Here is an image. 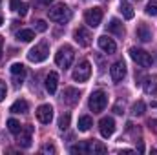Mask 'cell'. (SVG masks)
<instances>
[{
	"label": "cell",
	"instance_id": "obj_1",
	"mask_svg": "<svg viewBox=\"0 0 157 155\" xmlns=\"http://www.w3.org/2000/svg\"><path fill=\"white\" fill-rule=\"evenodd\" d=\"M48 17H49V20H53V22L64 24V22L71 20L73 13H71V9H70L68 6H64V4H57L55 7H51V9L48 11Z\"/></svg>",
	"mask_w": 157,
	"mask_h": 155
},
{
	"label": "cell",
	"instance_id": "obj_2",
	"mask_svg": "<svg viewBox=\"0 0 157 155\" xmlns=\"http://www.w3.org/2000/svg\"><path fill=\"white\" fill-rule=\"evenodd\" d=\"M73 59H75L73 47H71V46H68V44L60 46V47H59V51L55 53V64H57V66H60V68H64V70L71 66Z\"/></svg>",
	"mask_w": 157,
	"mask_h": 155
},
{
	"label": "cell",
	"instance_id": "obj_3",
	"mask_svg": "<svg viewBox=\"0 0 157 155\" xmlns=\"http://www.w3.org/2000/svg\"><path fill=\"white\" fill-rule=\"evenodd\" d=\"M106 104H108V95L104 91H101V89L93 91L91 97H90V100H88V106H90V110L93 113H101L106 108Z\"/></svg>",
	"mask_w": 157,
	"mask_h": 155
},
{
	"label": "cell",
	"instance_id": "obj_4",
	"mask_svg": "<svg viewBox=\"0 0 157 155\" xmlns=\"http://www.w3.org/2000/svg\"><path fill=\"white\" fill-rule=\"evenodd\" d=\"M48 55H49V46H48V42L44 40V42H39L35 47H31L29 49V53H28V59H29V62H42V60H46L48 59Z\"/></svg>",
	"mask_w": 157,
	"mask_h": 155
},
{
	"label": "cell",
	"instance_id": "obj_5",
	"mask_svg": "<svg viewBox=\"0 0 157 155\" xmlns=\"http://www.w3.org/2000/svg\"><path fill=\"white\" fill-rule=\"evenodd\" d=\"M130 57L139 64V66H143V68H150L152 66V55L150 53H146L144 49H139V47H130Z\"/></svg>",
	"mask_w": 157,
	"mask_h": 155
},
{
	"label": "cell",
	"instance_id": "obj_6",
	"mask_svg": "<svg viewBox=\"0 0 157 155\" xmlns=\"http://www.w3.org/2000/svg\"><path fill=\"white\" fill-rule=\"evenodd\" d=\"M102 20V9L101 7H90L86 9L84 13V22L90 26V28H97Z\"/></svg>",
	"mask_w": 157,
	"mask_h": 155
},
{
	"label": "cell",
	"instance_id": "obj_7",
	"mask_svg": "<svg viewBox=\"0 0 157 155\" xmlns=\"http://www.w3.org/2000/svg\"><path fill=\"white\" fill-rule=\"evenodd\" d=\"M91 75V64L88 60H82L73 71V80L75 82H86Z\"/></svg>",
	"mask_w": 157,
	"mask_h": 155
},
{
	"label": "cell",
	"instance_id": "obj_8",
	"mask_svg": "<svg viewBox=\"0 0 157 155\" xmlns=\"http://www.w3.org/2000/svg\"><path fill=\"white\" fill-rule=\"evenodd\" d=\"M99 131H101V135L102 137H112L113 135V131H115V120L112 119V117H102L101 120H99Z\"/></svg>",
	"mask_w": 157,
	"mask_h": 155
},
{
	"label": "cell",
	"instance_id": "obj_9",
	"mask_svg": "<svg viewBox=\"0 0 157 155\" xmlns=\"http://www.w3.org/2000/svg\"><path fill=\"white\" fill-rule=\"evenodd\" d=\"M73 39H75V42H77L78 46L88 47V46L91 44V33H90L86 28H77L75 33H73Z\"/></svg>",
	"mask_w": 157,
	"mask_h": 155
},
{
	"label": "cell",
	"instance_id": "obj_10",
	"mask_svg": "<svg viewBox=\"0 0 157 155\" xmlns=\"http://www.w3.org/2000/svg\"><path fill=\"white\" fill-rule=\"evenodd\" d=\"M31 137H33V126H26L18 133V146L20 148H29L31 146Z\"/></svg>",
	"mask_w": 157,
	"mask_h": 155
},
{
	"label": "cell",
	"instance_id": "obj_11",
	"mask_svg": "<svg viewBox=\"0 0 157 155\" xmlns=\"http://www.w3.org/2000/svg\"><path fill=\"white\" fill-rule=\"evenodd\" d=\"M110 75H112V80L113 82H121L122 78L126 77V64L122 60H117L112 68H110Z\"/></svg>",
	"mask_w": 157,
	"mask_h": 155
},
{
	"label": "cell",
	"instance_id": "obj_12",
	"mask_svg": "<svg viewBox=\"0 0 157 155\" xmlns=\"http://www.w3.org/2000/svg\"><path fill=\"white\" fill-rule=\"evenodd\" d=\"M37 119L42 124H49L53 120V108L49 104H42L37 108Z\"/></svg>",
	"mask_w": 157,
	"mask_h": 155
},
{
	"label": "cell",
	"instance_id": "obj_13",
	"mask_svg": "<svg viewBox=\"0 0 157 155\" xmlns=\"http://www.w3.org/2000/svg\"><path fill=\"white\" fill-rule=\"evenodd\" d=\"M78 99H80V91L75 89V88H66V89L62 91V100H64V104H68V106H75L78 102Z\"/></svg>",
	"mask_w": 157,
	"mask_h": 155
},
{
	"label": "cell",
	"instance_id": "obj_14",
	"mask_svg": "<svg viewBox=\"0 0 157 155\" xmlns=\"http://www.w3.org/2000/svg\"><path fill=\"white\" fill-rule=\"evenodd\" d=\"M99 47H101L104 53H108V55H113V53L117 51V44L113 42V39H110L108 35L99 37Z\"/></svg>",
	"mask_w": 157,
	"mask_h": 155
},
{
	"label": "cell",
	"instance_id": "obj_15",
	"mask_svg": "<svg viewBox=\"0 0 157 155\" xmlns=\"http://www.w3.org/2000/svg\"><path fill=\"white\" fill-rule=\"evenodd\" d=\"M11 75L15 80V86H22V80L26 77V68L22 64H13L11 66Z\"/></svg>",
	"mask_w": 157,
	"mask_h": 155
},
{
	"label": "cell",
	"instance_id": "obj_16",
	"mask_svg": "<svg viewBox=\"0 0 157 155\" xmlns=\"http://www.w3.org/2000/svg\"><path fill=\"white\" fill-rule=\"evenodd\" d=\"M135 35H137V39L143 40V42H150L152 40V29L146 26V24H139L137 26V31H135Z\"/></svg>",
	"mask_w": 157,
	"mask_h": 155
},
{
	"label": "cell",
	"instance_id": "obj_17",
	"mask_svg": "<svg viewBox=\"0 0 157 155\" xmlns=\"http://www.w3.org/2000/svg\"><path fill=\"white\" fill-rule=\"evenodd\" d=\"M108 33H113L117 37H124V26L119 18H112L108 24Z\"/></svg>",
	"mask_w": 157,
	"mask_h": 155
},
{
	"label": "cell",
	"instance_id": "obj_18",
	"mask_svg": "<svg viewBox=\"0 0 157 155\" xmlns=\"http://www.w3.org/2000/svg\"><path fill=\"white\" fill-rule=\"evenodd\" d=\"M57 86H59V75L55 71H49V75L46 77V89L53 95L57 91Z\"/></svg>",
	"mask_w": 157,
	"mask_h": 155
},
{
	"label": "cell",
	"instance_id": "obj_19",
	"mask_svg": "<svg viewBox=\"0 0 157 155\" xmlns=\"http://www.w3.org/2000/svg\"><path fill=\"white\" fill-rule=\"evenodd\" d=\"M144 91L148 95H157V75H152V77H146L144 80Z\"/></svg>",
	"mask_w": 157,
	"mask_h": 155
},
{
	"label": "cell",
	"instance_id": "obj_20",
	"mask_svg": "<svg viewBox=\"0 0 157 155\" xmlns=\"http://www.w3.org/2000/svg\"><path fill=\"white\" fill-rule=\"evenodd\" d=\"M28 102L24 100V99H18V100H15L13 104H11V108H9V112L11 113H28Z\"/></svg>",
	"mask_w": 157,
	"mask_h": 155
},
{
	"label": "cell",
	"instance_id": "obj_21",
	"mask_svg": "<svg viewBox=\"0 0 157 155\" xmlns=\"http://www.w3.org/2000/svg\"><path fill=\"white\" fill-rule=\"evenodd\" d=\"M78 131H88L91 126H93V119L90 115H82L80 119H78Z\"/></svg>",
	"mask_w": 157,
	"mask_h": 155
},
{
	"label": "cell",
	"instance_id": "obj_22",
	"mask_svg": "<svg viewBox=\"0 0 157 155\" xmlns=\"http://www.w3.org/2000/svg\"><path fill=\"white\" fill-rule=\"evenodd\" d=\"M121 13H122V17L126 18V20H132L133 17H135V13H133V7L128 4V2H121Z\"/></svg>",
	"mask_w": 157,
	"mask_h": 155
},
{
	"label": "cell",
	"instance_id": "obj_23",
	"mask_svg": "<svg viewBox=\"0 0 157 155\" xmlns=\"http://www.w3.org/2000/svg\"><path fill=\"white\" fill-rule=\"evenodd\" d=\"M17 39L22 40V42H31L35 39V33H33V29H20L17 33Z\"/></svg>",
	"mask_w": 157,
	"mask_h": 155
},
{
	"label": "cell",
	"instance_id": "obj_24",
	"mask_svg": "<svg viewBox=\"0 0 157 155\" xmlns=\"http://www.w3.org/2000/svg\"><path fill=\"white\" fill-rule=\"evenodd\" d=\"M108 150H106V146L104 144H101L99 141H93V142H90V153H106Z\"/></svg>",
	"mask_w": 157,
	"mask_h": 155
},
{
	"label": "cell",
	"instance_id": "obj_25",
	"mask_svg": "<svg viewBox=\"0 0 157 155\" xmlns=\"http://www.w3.org/2000/svg\"><path fill=\"white\" fill-rule=\"evenodd\" d=\"M7 130H9L13 135H18L20 130H22V126H20V122H18L17 119H9V120H7Z\"/></svg>",
	"mask_w": 157,
	"mask_h": 155
},
{
	"label": "cell",
	"instance_id": "obj_26",
	"mask_svg": "<svg viewBox=\"0 0 157 155\" xmlns=\"http://www.w3.org/2000/svg\"><path fill=\"white\" fill-rule=\"evenodd\" d=\"M71 153H90V142H78L75 146H71Z\"/></svg>",
	"mask_w": 157,
	"mask_h": 155
},
{
	"label": "cell",
	"instance_id": "obj_27",
	"mask_svg": "<svg viewBox=\"0 0 157 155\" xmlns=\"http://www.w3.org/2000/svg\"><path fill=\"white\" fill-rule=\"evenodd\" d=\"M144 108H146V106H144V102H143V100H137V102L132 106V113H133L135 117L143 115V113H144Z\"/></svg>",
	"mask_w": 157,
	"mask_h": 155
},
{
	"label": "cell",
	"instance_id": "obj_28",
	"mask_svg": "<svg viewBox=\"0 0 157 155\" xmlns=\"http://www.w3.org/2000/svg\"><path fill=\"white\" fill-rule=\"evenodd\" d=\"M146 15H150V17H157V0H150L148 4H146Z\"/></svg>",
	"mask_w": 157,
	"mask_h": 155
},
{
	"label": "cell",
	"instance_id": "obj_29",
	"mask_svg": "<svg viewBox=\"0 0 157 155\" xmlns=\"http://www.w3.org/2000/svg\"><path fill=\"white\" fill-rule=\"evenodd\" d=\"M70 120H71V117H70V113H64V115H60V119H59V128L64 131V130H68V126H70Z\"/></svg>",
	"mask_w": 157,
	"mask_h": 155
},
{
	"label": "cell",
	"instance_id": "obj_30",
	"mask_svg": "<svg viewBox=\"0 0 157 155\" xmlns=\"http://www.w3.org/2000/svg\"><path fill=\"white\" fill-rule=\"evenodd\" d=\"M35 29H37V31H46V29H48V24H46L44 20H37V22H35Z\"/></svg>",
	"mask_w": 157,
	"mask_h": 155
},
{
	"label": "cell",
	"instance_id": "obj_31",
	"mask_svg": "<svg viewBox=\"0 0 157 155\" xmlns=\"http://www.w3.org/2000/svg\"><path fill=\"white\" fill-rule=\"evenodd\" d=\"M6 93H7V88H6V82H2V80H0V102L4 100V97H6Z\"/></svg>",
	"mask_w": 157,
	"mask_h": 155
},
{
	"label": "cell",
	"instance_id": "obj_32",
	"mask_svg": "<svg viewBox=\"0 0 157 155\" xmlns=\"http://www.w3.org/2000/svg\"><path fill=\"white\" fill-rule=\"evenodd\" d=\"M20 4H22V0H11V2H9V7H11L13 11H17Z\"/></svg>",
	"mask_w": 157,
	"mask_h": 155
},
{
	"label": "cell",
	"instance_id": "obj_33",
	"mask_svg": "<svg viewBox=\"0 0 157 155\" xmlns=\"http://www.w3.org/2000/svg\"><path fill=\"white\" fill-rule=\"evenodd\" d=\"M17 11H18V13H20V17H24V15H26V13H28V6H26V4H20V6H18V9H17Z\"/></svg>",
	"mask_w": 157,
	"mask_h": 155
},
{
	"label": "cell",
	"instance_id": "obj_34",
	"mask_svg": "<svg viewBox=\"0 0 157 155\" xmlns=\"http://www.w3.org/2000/svg\"><path fill=\"white\" fill-rule=\"evenodd\" d=\"M42 152H44V153H48V152H49V153H55V146H51V144H46V146L42 148Z\"/></svg>",
	"mask_w": 157,
	"mask_h": 155
},
{
	"label": "cell",
	"instance_id": "obj_35",
	"mask_svg": "<svg viewBox=\"0 0 157 155\" xmlns=\"http://www.w3.org/2000/svg\"><path fill=\"white\" fill-rule=\"evenodd\" d=\"M148 126H150V130H154V131H157V119H152V120L148 122Z\"/></svg>",
	"mask_w": 157,
	"mask_h": 155
},
{
	"label": "cell",
	"instance_id": "obj_36",
	"mask_svg": "<svg viewBox=\"0 0 157 155\" xmlns=\"http://www.w3.org/2000/svg\"><path fill=\"white\" fill-rule=\"evenodd\" d=\"M39 2H40V4H44V6H49L53 0H39Z\"/></svg>",
	"mask_w": 157,
	"mask_h": 155
},
{
	"label": "cell",
	"instance_id": "obj_37",
	"mask_svg": "<svg viewBox=\"0 0 157 155\" xmlns=\"http://www.w3.org/2000/svg\"><path fill=\"white\" fill-rule=\"evenodd\" d=\"M2 47H4V39L0 37V59H2Z\"/></svg>",
	"mask_w": 157,
	"mask_h": 155
},
{
	"label": "cell",
	"instance_id": "obj_38",
	"mask_svg": "<svg viewBox=\"0 0 157 155\" xmlns=\"http://www.w3.org/2000/svg\"><path fill=\"white\" fill-rule=\"evenodd\" d=\"M2 24H4V18H2V17H0V26H2Z\"/></svg>",
	"mask_w": 157,
	"mask_h": 155
},
{
	"label": "cell",
	"instance_id": "obj_39",
	"mask_svg": "<svg viewBox=\"0 0 157 155\" xmlns=\"http://www.w3.org/2000/svg\"><path fill=\"white\" fill-rule=\"evenodd\" d=\"M155 106H157V104H155Z\"/></svg>",
	"mask_w": 157,
	"mask_h": 155
}]
</instances>
